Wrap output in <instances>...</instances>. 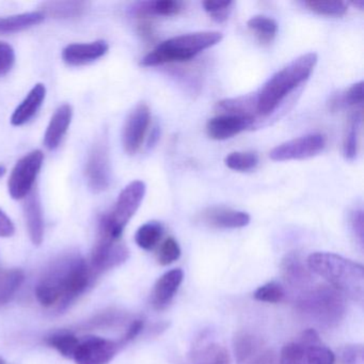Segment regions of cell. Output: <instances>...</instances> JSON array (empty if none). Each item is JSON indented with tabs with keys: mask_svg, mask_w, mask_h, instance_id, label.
Masks as SVG:
<instances>
[{
	"mask_svg": "<svg viewBox=\"0 0 364 364\" xmlns=\"http://www.w3.org/2000/svg\"><path fill=\"white\" fill-rule=\"evenodd\" d=\"M91 276L92 272L82 255H63L44 272L36 287V297L46 308L58 304L63 310L86 291Z\"/></svg>",
	"mask_w": 364,
	"mask_h": 364,
	"instance_id": "obj_1",
	"label": "cell"
},
{
	"mask_svg": "<svg viewBox=\"0 0 364 364\" xmlns=\"http://www.w3.org/2000/svg\"><path fill=\"white\" fill-rule=\"evenodd\" d=\"M306 265L313 274L325 279L332 289L362 304L364 301V268L361 264L330 252L309 255Z\"/></svg>",
	"mask_w": 364,
	"mask_h": 364,
	"instance_id": "obj_2",
	"label": "cell"
},
{
	"mask_svg": "<svg viewBox=\"0 0 364 364\" xmlns=\"http://www.w3.org/2000/svg\"><path fill=\"white\" fill-rule=\"evenodd\" d=\"M317 59L316 54L308 53L294 59L274 74L261 90L255 93L257 116L263 118L270 116L298 86L310 77Z\"/></svg>",
	"mask_w": 364,
	"mask_h": 364,
	"instance_id": "obj_3",
	"label": "cell"
},
{
	"mask_svg": "<svg viewBox=\"0 0 364 364\" xmlns=\"http://www.w3.org/2000/svg\"><path fill=\"white\" fill-rule=\"evenodd\" d=\"M219 31H200L171 38L157 46L141 60L144 67H156L166 63H184L216 46L223 40Z\"/></svg>",
	"mask_w": 364,
	"mask_h": 364,
	"instance_id": "obj_4",
	"label": "cell"
},
{
	"mask_svg": "<svg viewBox=\"0 0 364 364\" xmlns=\"http://www.w3.org/2000/svg\"><path fill=\"white\" fill-rule=\"evenodd\" d=\"M300 315L321 327H336L346 314L344 296L327 285L304 291L296 302Z\"/></svg>",
	"mask_w": 364,
	"mask_h": 364,
	"instance_id": "obj_5",
	"label": "cell"
},
{
	"mask_svg": "<svg viewBox=\"0 0 364 364\" xmlns=\"http://www.w3.org/2000/svg\"><path fill=\"white\" fill-rule=\"evenodd\" d=\"M336 357L314 329L301 332L281 349L279 364H334Z\"/></svg>",
	"mask_w": 364,
	"mask_h": 364,
	"instance_id": "obj_6",
	"label": "cell"
},
{
	"mask_svg": "<svg viewBox=\"0 0 364 364\" xmlns=\"http://www.w3.org/2000/svg\"><path fill=\"white\" fill-rule=\"evenodd\" d=\"M146 184L142 181L129 183L119 196L114 210L100 220V230L116 240H120L123 231L137 212L146 195Z\"/></svg>",
	"mask_w": 364,
	"mask_h": 364,
	"instance_id": "obj_7",
	"label": "cell"
},
{
	"mask_svg": "<svg viewBox=\"0 0 364 364\" xmlns=\"http://www.w3.org/2000/svg\"><path fill=\"white\" fill-rule=\"evenodd\" d=\"M43 159L42 151L36 150L25 155L16 163L8 182L9 193L14 199H25L33 191Z\"/></svg>",
	"mask_w": 364,
	"mask_h": 364,
	"instance_id": "obj_8",
	"label": "cell"
},
{
	"mask_svg": "<svg viewBox=\"0 0 364 364\" xmlns=\"http://www.w3.org/2000/svg\"><path fill=\"white\" fill-rule=\"evenodd\" d=\"M129 251L120 240L112 237L100 230L99 240L91 255V272L102 274L127 262Z\"/></svg>",
	"mask_w": 364,
	"mask_h": 364,
	"instance_id": "obj_9",
	"label": "cell"
},
{
	"mask_svg": "<svg viewBox=\"0 0 364 364\" xmlns=\"http://www.w3.org/2000/svg\"><path fill=\"white\" fill-rule=\"evenodd\" d=\"M325 146V136L310 134L279 144L272 149L269 157L274 161H302L321 154Z\"/></svg>",
	"mask_w": 364,
	"mask_h": 364,
	"instance_id": "obj_10",
	"label": "cell"
},
{
	"mask_svg": "<svg viewBox=\"0 0 364 364\" xmlns=\"http://www.w3.org/2000/svg\"><path fill=\"white\" fill-rule=\"evenodd\" d=\"M120 342L88 336L80 341L73 360L76 364H108L118 353Z\"/></svg>",
	"mask_w": 364,
	"mask_h": 364,
	"instance_id": "obj_11",
	"label": "cell"
},
{
	"mask_svg": "<svg viewBox=\"0 0 364 364\" xmlns=\"http://www.w3.org/2000/svg\"><path fill=\"white\" fill-rule=\"evenodd\" d=\"M86 178L89 187L95 193H102L109 187L112 180L109 154L105 142L93 146L86 164Z\"/></svg>",
	"mask_w": 364,
	"mask_h": 364,
	"instance_id": "obj_12",
	"label": "cell"
},
{
	"mask_svg": "<svg viewBox=\"0 0 364 364\" xmlns=\"http://www.w3.org/2000/svg\"><path fill=\"white\" fill-rule=\"evenodd\" d=\"M150 120V108L146 104H138L132 110L123 129V146L127 154L134 155L138 152L144 142Z\"/></svg>",
	"mask_w": 364,
	"mask_h": 364,
	"instance_id": "obj_13",
	"label": "cell"
},
{
	"mask_svg": "<svg viewBox=\"0 0 364 364\" xmlns=\"http://www.w3.org/2000/svg\"><path fill=\"white\" fill-rule=\"evenodd\" d=\"M255 119L236 114H220L210 119L206 124V133L210 139L227 140L255 124Z\"/></svg>",
	"mask_w": 364,
	"mask_h": 364,
	"instance_id": "obj_14",
	"label": "cell"
},
{
	"mask_svg": "<svg viewBox=\"0 0 364 364\" xmlns=\"http://www.w3.org/2000/svg\"><path fill=\"white\" fill-rule=\"evenodd\" d=\"M250 215L225 208H210L201 213V220L216 229H240L250 223Z\"/></svg>",
	"mask_w": 364,
	"mask_h": 364,
	"instance_id": "obj_15",
	"label": "cell"
},
{
	"mask_svg": "<svg viewBox=\"0 0 364 364\" xmlns=\"http://www.w3.org/2000/svg\"><path fill=\"white\" fill-rule=\"evenodd\" d=\"M183 278H184V274L182 269L176 268L165 272L156 281L152 291V299H151L155 309L161 310L172 301L182 284Z\"/></svg>",
	"mask_w": 364,
	"mask_h": 364,
	"instance_id": "obj_16",
	"label": "cell"
},
{
	"mask_svg": "<svg viewBox=\"0 0 364 364\" xmlns=\"http://www.w3.org/2000/svg\"><path fill=\"white\" fill-rule=\"evenodd\" d=\"M108 48V44L102 40L90 43L70 44L63 50V58L70 65H86L103 57Z\"/></svg>",
	"mask_w": 364,
	"mask_h": 364,
	"instance_id": "obj_17",
	"label": "cell"
},
{
	"mask_svg": "<svg viewBox=\"0 0 364 364\" xmlns=\"http://www.w3.org/2000/svg\"><path fill=\"white\" fill-rule=\"evenodd\" d=\"M24 204L25 219L29 237L35 246H40L44 237V218L41 201L37 191H33L27 196Z\"/></svg>",
	"mask_w": 364,
	"mask_h": 364,
	"instance_id": "obj_18",
	"label": "cell"
},
{
	"mask_svg": "<svg viewBox=\"0 0 364 364\" xmlns=\"http://www.w3.org/2000/svg\"><path fill=\"white\" fill-rule=\"evenodd\" d=\"M281 269L285 281L293 287H308L312 282L311 270L304 264L299 253L291 252L285 255L281 264Z\"/></svg>",
	"mask_w": 364,
	"mask_h": 364,
	"instance_id": "obj_19",
	"label": "cell"
},
{
	"mask_svg": "<svg viewBox=\"0 0 364 364\" xmlns=\"http://www.w3.org/2000/svg\"><path fill=\"white\" fill-rule=\"evenodd\" d=\"M72 107L68 104L60 106L50 119V124L44 136V144L48 150L58 148L63 136L67 133L72 121Z\"/></svg>",
	"mask_w": 364,
	"mask_h": 364,
	"instance_id": "obj_20",
	"label": "cell"
},
{
	"mask_svg": "<svg viewBox=\"0 0 364 364\" xmlns=\"http://www.w3.org/2000/svg\"><path fill=\"white\" fill-rule=\"evenodd\" d=\"M183 3L176 0H156V1H144L134 6V16L140 20H149L155 16H174L182 12Z\"/></svg>",
	"mask_w": 364,
	"mask_h": 364,
	"instance_id": "obj_21",
	"label": "cell"
},
{
	"mask_svg": "<svg viewBox=\"0 0 364 364\" xmlns=\"http://www.w3.org/2000/svg\"><path fill=\"white\" fill-rule=\"evenodd\" d=\"M46 88L43 84H37L25 97L24 101L14 110L11 123L14 127H21L28 122L41 107L46 100Z\"/></svg>",
	"mask_w": 364,
	"mask_h": 364,
	"instance_id": "obj_22",
	"label": "cell"
},
{
	"mask_svg": "<svg viewBox=\"0 0 364 364\" xmlns=\"http://www.w3.org/2000/svg\"><path fill=\"white\" fill-rule=\"evenodd\" d=\"M361 124L362 107L353 108L349 114L343 136V155L347 161H353L357 157Z\"/></svg>",
	"mask_w": 364,
	"mask_h": 364,
	"instance_id": "obj_23",
	"label": "cell"
},
{
	"mask_svg": "<svg viewBox=\"0 0 364 364\" xmlns=\"http://www.w3.org/2000/svg\"><path fill=\"white\" fill-rule=\"evenodd\" d=\"M86 1H48L41 5V12L44 16H50L59 20H69L82 16L88 9Z\"/></svg>",
	"mask_w": 364,
	"mask_h": 364,
	"instance_id": "obj_24",
	"label": "cell"
},
{
	"mask_svg": "<svg viewBox=\"0 0 364 364\" xmlns=\"http://www.w3.org/2000/svg\"><path fill=\"white\" fill-rule=\"evenodd\" d=\"M46 16L40 11L0 18V35L20 33L43 22Z\"/></svg>",
	"mask_w": 364,
	"mask_h": 364,
	"instance_id": "obj_25",
	"label": "cell"
},
{
	"mask_svg": "<svg viewBox=\"0 0 364 364\" xmlns=\"http://www.w3.org/2000/svg\"><path fill=\"white\" fill-rule=\"evenodd\" d=\"M363 103V82L353 84L346 90L332 95L328 106L332 112L345 109V108L362 107Z\"/></svg>",
	"mask_w": 364,
	"mask_h": 364,
	"instance_id": "obj_26",
	"label": "cell"
},
{
	"mask_svg": "<svg viewBox=\"0 0 364 364\" xmlns=\"http://www.w3.org/2000/svg\"><path fill=\"white\" fill-rule=\"evenodd\" d=\"M24 280V272L16 268L0 272V306H5L12 299Z\"/></svg>",
	"mask_w": 364,
	"mask_h": 364,
	"instance_id": "obj_27",
	"label": "cell"
},
{
	"mask_svg": "<svg viewBox=\"0 0 364 364\" xmlns=\"http://www.w3.org/2000/svg\"><path fill=\"white\" fill-rule=\"evenodd\" d=\"M261 342L248 332H238L233 340L234 355L238 364H245L257 355Z\"/></svg>",
	"mask_w": 364,
	"mask_h": 364,
	"instance_id": "obj_28",
	"label": "cell"
},
{
	"mask_svg": "<svg viewBox=\"0 0 364 364\" xmlns=\"http://www.w3.org/2000/svg\"><path fill=\"white\" fill-rule=\"evenodd\" d=\"M247 26L262 44L272 43L278 31L276 21L263 16H253L247 22Z\"/></svg>",
	"mask_w": 364,
	"mask_h": 364,
	"instance_id": "obj_29",
	"label": "cell"
},
{
	"mask_svg": "<svg viewBox=\"0 0 364 364\" xmlns=\"http://www.w3.org/2000/svg\"><path fill=\"white\" fill-rule=\"evenodd\" d=\"M164 234V228L159 221H150L136 232V244L144 250H152L157 246Z\"/></svg>",
	"mask_w": 364,
	"mask_h": 364,
	"instance_id": "obj_30",
	"label": "cell"
},
{
	"mask_svg": "<svg viewBox=\"0 0 364 364\" xmlns=\"http://www.w3.org/2000/svg\"><path fill=\"white\" fill-rule=\"evenodd\" d=\"M48 344L56 349L63 357L73 359L80 340L70 332H57L48 338Z\"/></svg>",
	"mask_w": 364,
	"mask_h": 364,
	"instance_id": "obj_31",
	"label": "cell"
},
{
	"mask_svg": "<svg viewBox=\"0 0 364 364\" xmlns=\"http://www.w3.org/2000/svg\"><path fill=\"white\" fill-rule=\"evenodd\" d=\"M304 6L310 11L318 16H329V18H341L346 14L348 6L344 1H323V0H311L306 1Z\"/></svg>",
	"mask_w": 364,
	"mask_h": 364,
	"instance_id": "obj_32",
	"label": "cell"
},
{
	"mask_svg": "<svg viewBox=\"0 0 364 364\" xmlns=\"http://www.w3.org/2000/svg\"><path fill=\"white\" fill-rule=\"evenodd\" d=\"M225 164L234 171L248 172L257 167L259 156L253 152H233L225 157Z\"/></svg>",
	"mask_w": 364,
	"mask_h": 364,
	"instance_id": "obj_33",
	"label": "cell"
},
{
	"mask_svg": "<svg viewBox=\"0 0 364 364\" xmlns=\"http://www.w3.org/2000/svg\"><path fill=\"white\" fill-rule=\"evenodd\" d=\"M285 296V291L280 283L276 281L266 283V284L261 285L255 289L253 297L257 301L267 302V304H278L282 301Z\"/></svg>",
	"mask_w": 364,
	"mask_h": 364,
	"instance_id": "obj_34",
	"label": "cell"
},
{
	"mask_svg": "<svg viewBox=\"0 0 364 364\" xmlns=\"http://www.w3.org/2000/svg\"><path fill=\"white\" fill-rule=\"evenodd\" d=\"M233 1L225 0V1H213V0H206L203 3V8L212 20L217 23H223L229 18L230 14L232 11Z\"/></svg>",
	"mask_w": 364,
	"mask_h": 364,
	"instance_id": "obj_35",
	"label": "cell"
},
{
	"mask_svg": "<svg viewBox=\"0 0 364 364\" xmlns=\"http://www.w3.org/2000/svg\"><path fill=\"white\" fill-rule=\"evenodd\" d=\"M181 257V247L173 237H168L161 244L159 251V262L161 265L167 266L178 261Z\"/></svg>",
	"mask_w": 364,
	"mask_h": 364,
	"instance_id": "obj_36",
	"label": "cell"
},
{
	"mask_svg": "<svg viewBox=\"0 0 364 364\" xmlns=\"http://www.w3.org/2000/svg\"><path fill=\"white\" fill-rule=\"evenodd\" d=\"M16 63V54L11 46L0 41V76L6 75L11 71Z\"/></svg>",
	"mask_w": 364,
	"mask_h": 364,
	"instance_id": "obj_37",
	"label": "cell"
},
{
	"mask_svg": "<svg viewBox=\"0 0 364 364\" xmlns=\"http://www.w3.org/2000/svg\"><path fill=\"white\" fill-rule=\"evenodd\" d=\"M349 225H350L351 232L355 236V240L363 248L364 242V228H363V210H355L349 215Z\"/></svg>",
	"mask_w": 364,
	"mask_h": 364,
	"instance_id": "obj_38",
	"label": "cell"
},
{
	"mask_svg": "<svg viewBox=\"0 0 364 364\" xmlns=\"http://www.w3.org/2000/svg\"><path fill=\"white\" fill-rule=\"evenodd\" d=\"M344 364H364V349L362 344L347 345L342 350Z\"/></svg>",
	"mask_w": 364,
	"mask_h": 364,
	"instance_id": "obj_39",
	"label": "cell"
},
{
	"mask_svg": "<svg viewBox=\"0 0 364 364\" xmlns=\"http://www.w3.org/2000/svg\"><path fill=\"white\" fill-rule=\"evenodd\" d=\"M206 364H231L229 353L220 345H212L205 350Z\"/></svg>",
	"mask_w": 364,
	"mask_h": 364,
	"instance_id": "obj_40",
	"label": "cell"
},
{
	"mask_svg": "<svg viewBox=\"0 0 364 364\" xmlns=\"http://www.w3.org/2000/svg\"><path fill=\"white\" fill-rule=\"evenodd\" d=\"M16 232L14 223L11 219L0 210V237H11Z\"/></svg>",
	"mask_w": 364,
	"mask_h": 364,
	"instance_id": "obj_41",
	"label": "cell"
},
{
	"mask_svg": "<svg viewBox=\"0 0 364 364\" xmlns=\"http://www.w3.org/2000/svg\"><path fill=\"white\" fill-rule=\"evenodd\" d=\"M144 321H141V319H135V321L129 325L127 333L124 334L122 340L120 341V344H125V343L129 342V341L134 340L136 336H139L140 332L144 329Z\"/></svg>",
	"mask_w": 364,
	"mask_h": 364,
	"instance_id": "obj_42",
	"label": "cell"
},
{
	"mask_svg": "<svg viewBox=\"0 0 364 364\" xmlns=\"http://www.w3.org/2000/svg\"><path fill=\"white\" fill-rule=\"evenodd\" d=\"M247 364H279V358L274 351L267 350L259 353L257 357Z\"/></svg>",
	"mask_w": 364,
	"mask_h": 364,
	"instance_id": "obj_43",
	"label": "cell"
},
{
	"mask_svg": "<svg viewBox=\"0 0 364 364\" xmlns=\"http://www.w3.org/2000/svg\"><path fill=\"white\" fill-rule=\"evenodd\" d=\"M138 33L146 40H152V38L154 37V28L149 20H142L138 24Z\"/></svg>",
	"mask_w": 364,
	"mask_h": 364,
	"instance_id": "obj_44",
	"label": "cell"
},
{
	"mask_svg": "<svg viewBox=\"0 0 364 364\" xmlns=\"http://www.w3.org/2000/svg\"><path fill=\"white\" fill-rule=\"evenodd\" d=\"M159 135H161V129L159 127H155L153 129L152 133H151L150 138H149V146H153L159 139Z\"/></svg>",
	"mask_w": 364,
	"mask_h": 364,
	"instance_id": "obj_45",
	"label": "cell"
},
{
	"mask_svg": "<svg viewBox=\"0 0 364 364\" xmlns=\"http://www.w3.org/2000/svg\"><path fill=\"white\" fill-rule=\"evenodd\" d=\"M353 5L355 6V7L359 8L360 10H363L364 1L363 0H359V1H355V3H353Z\"/></svg>",
	"mask_w": 364,
	"mask_h": 364,
	"instance_id": "obj_46",
	"label": "cell"
},
{
	"mask_svg": "<svg viewBox=\"0 0 364 364\" xmlns=\"http://www.w3.org/2000/svg\"><path fill=\"white\" fill-rule=\"evenodd\" d=\"M6 173V168L5 166L0 165V178H3Z\"/></svg>",
	"mask_w": 364,
	"mask_h": 364,
	"instance_id": "obj_47",
	"label": "cell"
},
{
	"mask_svg": "<svg viewBox=\"0 0 364 364\" xmlns=\"http://www.w3.org/2000/svg\"><path fill=\"white\" fill-rule=\"evenodd\" d=\"M0 364H6L5 360H4L1 357H0Z\"/></svg>",
	"mask_w": 364,
	"mask_h": 364,
	"instance_id": "obj_48",
	"label": "cell"
}]
</instances>
